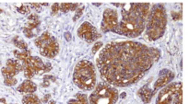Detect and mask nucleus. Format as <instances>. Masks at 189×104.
Returning <instances> with one entry per match:
<instances>
[{"instance_id":"nucleus-1","label":"nucleus","mask_w":189,"mask_h":104,"mask_svg":"<svg viewBox=\"0 0 189 104\" xmlns=\"http://www.w3.org/2000/svg\"><path fill=\"white\" fill-rule=\"evenodd\" d=\"M160 56V50L138 42H114L100 52L97 67L108 84L127 87L141 79Z\"/></svg>"},{"instance_id":"nucleus-2","label":"nucleus","mask_w":189,"mask_h":104,"mask_svg":"<svg viewBox=\"0 0 189 104\" xmlns=\"http://www.w3.org/2000/svg\"><path fill=\"white\" fill-rule=\"evenodd\" d=\"M122 19L118 22L115 32L136 38L145 29L146 19L150 12V4H122Z\"/></svg>"},{"instance_id":"nucleus-3","label":"nucleus","mask_w":189,"mask_h":104,"mask_svg":"<svg viewBox=\"0 0 189 104\" xmlns=\"http://www.w3.org/2000/svg\"><path fill=\"white\" fill-rule=\"evenodd\" d=\"M147 18H148V24L146 29L147 40L156 41L161 38L165 32L167 24V16L164 5L162 4L154 5Z\"/></svg>"},{"instance_id":"nucleus-4","label":"nucleus","mask_w":189,"mask_h":104,"mask_svg":"<svg viewBox=\"0 0 189 104\" xmlns=\"http://www.w3.org/2000/svg\"><path fill=\"white\" fill-rule=\"evenodd\" d=\"M73 81L80 89H93L96 84V73L93 64L87 60L78 63L74 70Z\"/></svg>"},{"instance_id":"nucleus-5","label":"nucleus","mask_w":189,"mask_h":104,"mask_svg":"<svg viewBox=\"0 0 189 104\" xmlns=\"http://www.w3.org/2000/svg\"><path fill=\"white\" fill-rule=\"evenodd\" d=\"M118 99V91L108 83H100L89 96L90 104H115Z\"/></svg>"},{"instance_id":"nucleus-6","label":"nucleus","mask_w":189,"mask_h":104,"mask_svg":"<svg viewBox=\"0 0 189 104\" xmlns=\"http://www.w3.org/2000/svg\"><path fill=\"white\" fill-rule=\"evenodd\" d=\"M35 45L40 49V53L47 58H54L59 52V45L56 39L48 32H44L34 41Z\"/></svg>"},{"instance_id":"nucleus-7","label":"nucleus","mask_w":189,"mask_h":104,"mask_svg":"<svg viewBox=\"0 0 189 104\" xmlns=\"http://www.w3.org/2000/svg\"><path fill=\"white\" fill-rule=\"evenodd\" d=\"M22 70L24 72V76L27 78H32L35 75L43 74L51 70V64L46 63L44 64L41 58L37 56H30L28 59L22 61Z\"/></svg>"},{"instance_id":"nucleus-8","label":"nucleus","mask_w":189,"mask_h":104,"mask_svg":"<svg viewBox=\"0 0 189 104\" xmlns=\"http://www.w3.org/2000/svg\"><path fill=\"white\" fill-rule=\"evenodd\" d=\"M118 24V16L117 11L112 8H107L103 12V21L101 29L103 32H114L115 31Z\"/></svg>"},{"instance_id":"nucleus-9","label":"nucleus","mask_w":189,"mask_h":104,"mask_svg":"<svg viewBox=\"0 0 189 104\" xmlns=\"http://www.w3.org/2000/svg\"><path fill=\"white\" fill-rule=\"evenodd\" d=\"M182 87L181 82H172L161 89L156 100V104H171L174 94Z\"/></svg>"},{"instance_id":"nucleus-10","label":"nucleus","mask_w":189,"mask_h":104,"mask_svg":"<svg viewBox=\"0 0 189 104\" xmlns=\"http://www.w3.org/2000/svg\"><path fill=\"white\" fill-rule=\"evenodd\" d=\"M78 35L79 38L85 40L87 42H92L99 38H101V33L97 29L92 26L89 22H83L78 30Z\"/></svg>"},{"instance_id":"nucleus-11","label":"nucleus","mask_w":189,"mask_h":104,"mask_svg":"<svg viewBox=\"0 0 189 104\" xmlns=\"http://www.w3.org/2000/svg\"><path fill=\"white\" fill-rule=\"evenodd\" d=\"M22 70V66L18 60L8 59L7 61V66L2 69L4 78H13L15 76Z\"/></svg>"},{"instance_id":"nucleus-12","label":"nucleus","mask_w":189,"mask_h":104,"mask_svg":"<svg viewBox=\"0 0 189 104\" xmlns=\"http://www.w3.org/2000/svg\"><path fill=\"white\" fill-rule=\"evenodd\" d=\"M174 77V74L168 71V70H162L161 73H160V77L159 79L155 82L154 84V92L157 91L159 88L161 87H165L167 86L168 83H170L173 79Z\"/></svg>"},{"instance_id":"nucleus-13","label":"nucleus","mask_w":189,"mask_h":104,"mask_svg":"<svg viewBox=\"0 0 189 104\" xmlns=\"http://www.w3.org/2000/svg\"><path fill=\"white\" fill-rule=\"evenodd\" d=\"M37 89V86L34 82H33L32 80H25L22 82V84H20L17 87L18 91L19 92H23V93H33Z\"/></svg>"},{"instance_id":"nucleus-14","label":"nucleus","mask_w":189,"mask_h":104,"mask_svg":"<svg viewBox=\"0 0 189 104\" xmlns=\"http://www.w3.org/2000/svg\"><path fill=\"white\" fill-rule=\"evenodd\" d=\"M138 94L143 102L149 103L151 100V97L154 95V92H152L151 88L149 87V85H146L138 90Z\"/></svg>"},{"instance_id":"nucleus-15","label":"nucleus","mask_w":189,"mask_h":104,"mask_svg":"<svg viewBox=\"0 0 189 104\" xmlns=\"http://www.w3.org/2000/svg\"><path fill=\"white\" fill-rule=\"evenodd\" d=\"M40 23H41V21H40L39 17H38L37 15L32 14V15H30L29 17H28V21L26 22L25 28H27V29L33 31V29L37 28V27L40 25Z\"/></svg>"},{"instance_id":"nucleus-16","label":"nucleus","mask_w":189,"mask_h":104,"mask_svg":"<svg viewBox=\"0 0 189 104\" xmlns=\"http://www.w3.org/2000/svg\"><path fill=\"white\" fill-rule=\"evenodd\" d=\"M75 99L70 100L68 104H89L88 103V100H87V96L84 94L79 93L75 96Z\"/></svg>"},{"instance_id":"nucleus-17","label":"nucleus","mask_w":189,"mask_h":104,"mask_svg":"<svg viewBox=\"0 0 189 104\" xmlns=\"http://www.w3.org/2000/svg\"><path fill=\"white\" fill-rule=\"evenodd\" d=\"M79 7V4H59V10L62 12H69L70 10H75Z\"/></svg>"},{"instance_id":"nucleus-18","label":"nucleus","mask_w":189,"mask_h":104,"mask_svg":"<svg viewBox=\"0 0 189 104\" xmlns=\"http://www.w3.org/2000/svg\"><path fill=\"white\" fill-rule=\"evenodd\" d=\"M14 55H15V57L17 58L18 60L24 61V60L28 59L31 56V52H30V51H23V52L14 51Z\"/></svg>"},{"instance_id":"nucleus-19","label":"nucleus","mask_w":189,"mask_h":104,"mask_svg":"<svg viewBox=\"0 0 189 104\" xmlns=\"http://www.w3.org/2000/svg\"><path fill=\"white\" fill-rule=\"evenodd\" d=\"M17 7L18 11L19 13L23 14V15H28V14H30V12H31V8H30L29 5H26V4H19V5H17Z\"/></svg>"},{"instance_id":"nucleus-20","label":"nucleus","mask_w":189,"mask_h":104,"mask_svg":"<svg viewBox=\"0 0 189 104\" xmlns=\"http://www.w3.org/2000/svg\"><path fill=\"white\" fill-rule=\"evenodd\" d=\"M13 43L17 46L18 48H19L21 50H27V48H28L27 43L23 40H19L18 37H15L13 39Z\"/></svg>"},{"instance_id":"nucleus-21","label":"nucleus","mask_w":189,"mask_h":104,"mask_svg":"<svg viewBox=\"0 0 189 104\" xmlns=\"http://www.w3.org/2000/svg\"><path fill=\"white\" fill-rule=\"evenodd\" d=\"M174 99H173V104H182V97H183V92H182V87L177 90V92L174 94Z\"/></svg>"},{"instance_id":"nucleus-22","label":"nucleus","mask_w":189,"mask_h":104,"mask_svg":"<svg viewBox=\"0 0 189 104\" xmlns=\"http://www.w3.org/2000/svg\"><path fill=\"white\" fill-rule=\"evenodd\" d=\"M4 82H5V84L7 86H14L15 84H17L18 80L15 77H13V78H5Z\"/></svg>"},{"instance_id":"nucleus-23","label":"nucleus","mask_w":189,"mask_h":104,"mask_svg":"<svg viewBox=\"0 0 189 104\" xmlns=\"http://www.w3.org/2000/svg\"><path fill=\"white\" fill-rule=\"evenodd\" d=\"M50 79H55V77H52V76H44V79H43V83L42 84V87H47L50 85Z\"/></svg>"},{"instance_id":"nucleus-24","label":"nucleus","mask_w":189,"mask_h":104,"mask_svg":"<svg viewBox=\"0 0 189 104\" xmlns=\"http://www.w3.org/2000/svg\"><path fill=\"white\" fill-rule=\"evenodd\" d=\"M102 46H103V42H96V43L93 45V47H92V50H91L92 53H93V54L96 53V52L99 51L100 48H102Z\"/></svg>"},{"instance_id":"nucleus-25","label":"nucleus","mask_w":189,"mask_h":104,"mask_svg":"<svg viewBox=\"0 0 189 104\" xmlns=\"http://www.w3.org/2000/svg\"><path fill=\"white\" fill-rule=\"evenodd\" d=\"M23 33L24 35L27 37V38H29V39H31V38H33V36H34V33L33 32V31H31V30H29V29H27V28H23Z\"/></svg>"},{"instance_id":"nucleus-26","label":"nucleus","mask_w":189,"mask_h":104,"mask_svg":"<svg viewBox=\"0 0 189 104\" xmlns=\"http://www.w3.org/2000/svg\"><path fill=\"white\" fill-rule=\"evenodd\" d=\"M83 10H84V7H78L77 11H76V14H75V17H74V20H77L78 18L82 16V13H83Z\"/></svg>"},{"instance_id":"nucleus-27","label":"nucleus","mask_w":189,"mask_h":104,"mask_svg":"<svg viewBox=\"0 0 189 104\" xmlns=\"http://www.w3.org/2000/svg\"><path fill=\"white\" fill-rule=\"evenodd\" d=\"M59 11V4L55 3L52 6V15H55Z\"/></svg>"},{"instance_id":"nucleus-28","label":"nucleus","mask_w":189,"mask_h":104,"mask_svg":"<svg viewBox=\"0 0 189 104\" xmlns=\"http://www.w3.org/2000/svg\"><path fill=\"white\" fill-rule=\"evenodd\" d=\"M172 19L173 20H180L182 18V13L181 12H172Z\"/></svg>"},{"instance_id":"nucleus-29","label":"nucleus","mask_w":189,"mask_h":104,"mask_svg":"<svg viewBox=\"0 0 189 104\" xmlns=\"http://www.w3.org/2000/svg\"><path fill=\"white\" fill-rule=\"evenodd\" d=\"M29 6H31L33 8H35V10L37 12H41L42 11V4H30Z\"/></svg>"},{"instance_id":"nucleus-30","label":"nucleus","mask_w":189,"mask_h":104,"mask_svg":"<svg viewBox=\"0 0 189 104\" xmlns=\"http://www.w3.org/2000/svg\"><path fill=\"white\" fill-rule=\"evenodd\" d=\"M50 97H51V95H50V94L45 95V96H44V99L43 100V102H48V100L50 99Z\"/></svg>"},{"instance_id":"nucleus-31","label":"nucleus","mask_w":189,"mask_h":104,"mask_svg":"<svg viewBox=\"0 0 189 104\" xmlns=\"http://www.w3.org/2000/svg\"><path fill=\"white\" fill-rule=\"evenodd\" d=\"M0 104H7L5 99H0Z\"/></svg>"},{"instance_id":"nucleus-32","label":"nucleus","mask_w":189,"mask_h":104,"mask_svg":"<svg viewBox=\"0 0 189 104\" xmlns=\"http://www.w3.org/2000/svg\"><path fill=\"white\" fill-rule=\"evenodd\" d=\"M48 104H55V102H54V101H51L50 102H48Z\"/></svg>"}]
</instances>
